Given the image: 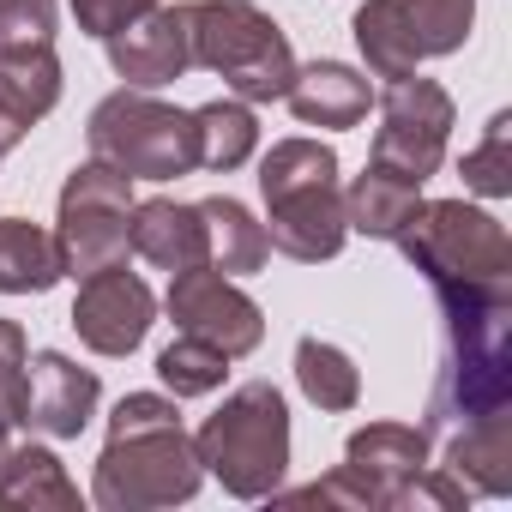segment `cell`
<instances>
[{
  "label": "cell",
  "mask_w": 512,
  "mask_h": 512,
  "mask_svg": "<svg viewBox=\"0 0 512 512\" xmlns=\"http://www.w3.org/2000/svg\"><path fill=\"white\" fill-rule=\"evenodd\" d=\"M61 103V61L49 49H13L0 55V157L25 145V133Z\"/></svg>",
  "instance_id": "obj_17"
},
{
  "label": "cell",
  "mask_w": 512,
  "mask_h": 512,
  "mask_svg": "<svg viewBox=\"0 0 512 512\" xmlns=\"http://www.w3.org/2000/svg\"><path fill=\"white\" fill-rule=\"evenodd\" d=\"M440 302V380L428 398V434L512 410V290H434Z\"/></svg>",
  "instance_id": "obj_1"
},
{
  "label": "cell",
  "mask_w": 512,
  "mask_h": 512,
  "mask_svg": "<svg viewBox=\"0 0 512 512\" xmlns=\"http://www.w3.org/2000/svg\"><path fill=\"white\" fill-rule=\"evenodd\" d=\"M205 482V464L193 452V434L181 428L175 398L127 392L109 416V446L97 458L91 500L103 512H157L193 500Z\"/></svg>",
  "instance_id": "obj_2"
},
{
  "label": "cell",
  "mask_w": 512,
  "mask_h": 512,
  "mask_svg": "<svg viewBox=\"0 0 512 512\" xmlns=\"http://www.w3.org/2000/svg\"><path fill=\"white\" fill-rule=\"evenodd\" d=\"M446 139H452V97L434 79H392L380 97V133H374V157L380 169L404 175V181H428L446 163Z\"/></svg>",
  "instance_id": "obj_10"
},
{
  "label": "cell",
  "mask_w": 512,
  "mask_h": 512,
  "mask_svg": "<svg viewBox=\"0 0 512 512\" xmlns=\"http://www.w3.org/2000/svg\"><path fill=\"white\" fill-rule=\"evenodd\" d=\"M187 43H193V67L217 73L241 103H278L290 91L296 73L290 37L253 0H193Z\"/></svg>",
  "instance_id": "obj_5"
},
{
  "label": "cell",
  "mask_w": 512,
  "mask_h": 512,
  "mask_svg": "<svg viewBox=\"0 0 512 512\" xmlns=\"http://www.w3.org/2000/svg\"><path fill=\"white\" fill-rule=\"evenodd\" d=\"M404 260L428 278V290H512V241L500 217L464 199H422L398 229Z\"/></svg>",
  "instance_id": "obj_6"
},
{
  "label": "cell",
  "mask_w": 512,
  "mask_h": 512,
  "mask_svg": "<svg viewBox=\"0 0 512 512\" xmlns=\"http://www.w3.org/2000/svg\"><path fill=\"white\" fill-rule=\"evenodd\" d=\"M205 476L223 482L235 500H272L290 470V404L272 380L235 386L193 434Z\"/></svg>",
  "instance_id": "obj_4"
},
{
  "label": "cell",
  "mask_w": 512,
  "mask_h": 512,
  "mask_svg": "<svg viewBox=\"0 0 512 512\" xmlns=\"http://www.w3.org/2000/svg\"><path fill=\"white\" fill-rule=\"evenodd\" d=\"M440 470H452L464 482V494H506L512 488V422L482 416V422L452 428Z\"/></svg>",
  "instance_id": "obj_19"
},
{
  "label": "cell",
  "mask_w": 512,
  "mask_h": 512,
  "mask_svg": "<svg viewBox=\"0 0 512 512\" xmlns=\"http://www.w3.org/2000/svg\"><path fill=\"white\" fill-rule=\"evenodd\" d=\"M49 43H55V0H0V55Z\"/></svg>",
  "instance_id": "obj_28"
},
{
  "label": "cell",
  "mask_w": 512,
  "mask_h": 512,
  "mask_svg": "<svg viewBox=\"0 0 512 512\" xmlns=\"http://www.w3.org/2000/svg\"><path fill=\"white\" fill-rule=\"evenodd\" d=\"M260 193H266V241H272V253H284L296 266L338 260L350 223H344V187H338L332 145L278 139L260 157Z\"/></svg>",
  "instance_id": "obj_3"
},
{
  "label": "cell",
  "mask_w": 512,
  "mask_h": 512,
  "mask_svg": "<svg viewBox=\"0 0 512 512\" xmlns=\"http://www.w3.org/2000/svg\"><path fill=\"white\" fill-rule=\"evenodd\" d=\"M199 217H205V266H217L223 278H247L272 260L266 223H253V211L241 199L217 193V199L199 205Z\"/></svg>",
  "instance_id": "obj_21"
},
{
  "label": "cell",
  "mask_w": 512,
  "mask_h": 512,
  "mask_svg": "<svg viewBox=\"0 0 512 512\" xmlns=\"http://www.w3.org/2000/svg\"><path fill=\"white\" fill-rule=\"evenodd\" d=\"M290 500H326V506H350V512H374V494H368V488H362V482H356V476H350L344 464H338L332 476H320L314 488H302V494H290Z\"/></svg>",
  "instance_id": "obj_31"
},
{
  "label": "cell",
  "mask_w": 512,
  "mask_h": 512,
  "mask_svg": "<svg viewBox=\"0 0 512 512\" xmlns=\"http://www.w3.org/2000/svg\"><path fill=\"white\" fill-rule=\"evenodd\" d=\"M109 43V67L133 85V91H157L175 85L193 67V43H187V7H151L145 19H133L127 31L103 37Z\"/></svg>",
  "instance_id": "obj_14"
},
{
  "label": "cell",
  "mask_w": 512,
  "mask_h": 512,
  "mask_svg": "<svg viewBox=\"0 0 512 512\" xmlns=\"http://www.w3.org/2000/svg\"><path fill=\"white\" fill-rule=\"evenodd\" d=\"M127 253H139L145 266H157L169 278L187 272V266H205V217H199V205H181V199H133Z\"/></svg>",
  "instance_id": "obj_16"
},
{
  "label": "cell",
  "mask_w": 512,
  "mask_h": 512,
  "mask_svg": "<svg viewBox=\"0 0 512 512\" xmlns=\"http://www.w3.org/2000/svg\"><path fill=\"white\" fill-rule=\"evenodd\" d=\"M470 25H476V0H368L350 19L374 79H404L422 61L464 49Z\"/></svg>",
  "instance_id": "obj_8"
},
{
  "label": "cell",
  "mask_w": 512,
  "mask_h": 512,
  "mask_svg": "<svg viewBox=\"0 0 512 512\" xmlns=\"http://www.w3.org/2000/svg\"><path fill=\"white\" fill-rule=\"evenodd\" d=\"M0 458H7V428H0Z\"/></svg>",
  "instance_id": "obj_32"
},
{
  "label": "cell",
  "mask_w": 512,
  "mask_h": 512,
  "mask_svg": "<svg viewBox=\"0 0 512 512\" xmlns=\"http://www.w3.org/2000/svg\"><path fill=\"white\" fill-rule=\"evenodd\" d=\"M67 7H73V19H79L85 37H115L133 19H145L151 7H163V0H67Z\"/></svg>",
  "instance_id": "obj_30"
},
{
  "label": "cell",
  "mask_w": 512,
  "mask_h": 512,
  "mask_svg": "<svg viewBox=\"0 0 512 512\" xmlns=\"http://www.w3.org/2000/svg\"><path fill=\"white\" fill-rule=\"evenodd\" d=\"M127 217H133V181L97 157L79 163L61 187V223H55L67 278L127 266Z\"/></svg>",
  "instance_id": "obj_9"
},
{
  "label": "cell",
  "mask_w": 512,
  "mask_h": 512,
  "mask_svg": "<svg viewBox=\"0 0 512 512\" xmlns=\"http://www.w3.org/2000/svg\"><path fill=\"white\" fill-rule=\"evenodd\" d=\"M428 428H404V422H368L350 434L344 446V470L374 494V506H398V494L428 470Z\"/></svg>",
  "instance_id": "obj_15"
},
{
  "label": "cell",
  "mask_w": 512,
  "mask_h": 512,
  "mask_svg": "<svg viewBox=\"0 0 512 512\" xmlns=\"http://www.w3.org/2000/svg\"><path fill=\"white\" fill-rule=\"evenodd\" d=\"M284 103H290V115H296L302 127H332V133H344V127H356V121L368 115L374 91H368V79H362L356 67H344V61H314V67H296V73H290Z\"/></svg>",
  "instance_id": "obj_18"
},
{
  "label": "cell",
  "mask_w": 512,
  "mask_h": 512,
  "mask_svg": "<svg viewBox=\"0 0 512 512\" xmlns=\"http://www.w3.org/2000/svg\"><path fill=\"white\" fill-rule=\"evenodd\" d=\"M163 308H169L175 332H187V338L223 350L229 362H235V356H253V350H260V338H266L260 302L241 296L217 266H187V272H175Z\"/></svg>",
  "instance_id": "obj_11"
},
{
  "label": "cell",
  "mask_w": 512,
  "mask_h": 512,
  "mask_svg": "<svg viewBox=\"0 0 512 512\" xmlns=\"http://www.w3.org/2000/svg\"><path fill=\"white\" fill-rule=\"evenodd\" d=\"M157 320V296L145 278H133L127 266H109V272H91L79 278V302H73V332L85 350L97 356H133L145 344Z\"/></svg>",
  "instance_id": "obj_12"
},
{
  "label": "cell",
  "mask_w": 512,
  "mask_h": 512,
  "mask_svg": "<svg viewBox=\"0 0 512 512\" xmlns=\"http://www.w3.org/2000/svg\"><path fill=\"white\" fill-rule=\"evenodd\" d=\"M0 506L79 512V488L49 446H7V458H0Z\"/></svg>",
  "instance_id": "obj_23"
},
{
  "label": "cell",
  "mask_w": 512,
  "mask_h": 512,
  "mask_svg": "<svg viewBox=\"0 0 512 512\" xmlns=\"http://www.w3.org/2000/svg\"><path fill=\"white\" fill-rule=\"evenodd\" d=\"M103 380L91 368H79L61 350H37L25 362V428L49 434V440H79L85 422L97 416Z\"/></svg>",
  "instance_id": "obj_13"
},
{
  "label": "cell",
  "mask_w": 512,
  "mask_h": 512,
  "mask_svg": "<svg viewBox=\"0 0 512 512\" xmlns=\"http://www.w3.org/2000/svg\"><path fill=\"white\" fill-rule=\"evenodd\" d=\"M416 205H422V187H416V181H404V175L368 163V169L350 181V193H344V223H350L356 235H368V241H398V229L416 217Z\"/></svg>",
  "instance_id": "obj_22"
},
{
  "label": "cell",
  "mask_w": 512,
  "mask_h": 512,
  "mask_svg": "<svg viewBox=\"0 0 512 512\" xmlns=\"http://www.w3.org/2000/svg\"><path fill=\"white\" fill-rule=\"evenodd\" d=\"M223 374H229V356L199 344V338H187V332L157 356V380L169 386V398H205V392L223 386Z\"/></svg>",
  "instance_id": "obj_26"
},
{
  "label": "cell",
  "mask_w": 512,
  "mask_h": 512,
  "mask_svg": "<svg viewBox=\"0 0 512 512\" xmlns=\"http://www.w3.org/2000/svg\"><path fill=\"white\" fill-rule=\"evenodd\" d=\"M193 139H199V169L229 175L260 145V121H253V109L241 97H217V103L193 109Z\"/></svg>",
  "instance_id": "obj_24"
},
{
  "label": "cell",
  "mask_w": 512,
  "mask_h": 512,
  "mask_svg": "<svg viewBox=\"0 0 512 512\" xmlns=\"http://www.w3.org/2000/svg\"><path fill=\"white\" fill-rule=\"evenodd\" d=\"M296 386L308 392V404H320V410H332V416L356 410V398H362L356 362H350L338 344H320V338H302V344H296Z\"/></svg>",
  "instance_id": "obj_25"
},
{
  "label": "cell",
  "mask_w": 512,
  "mask_h": 512,
  "mask_svg": "<svg viewBox=\"0 0 512 512\" xmlns=\"http://www.w3.org/2000/svg\"><path fill=\"white\" fill-rule=\"evenodd\" d=\"M458 175H464V187L482 193V199H506V193H512V115H506V109L488 121L482 145L464 151Z\"/></svg>",
  "instance_id": "obj_27"
},
{
  "label": "cell",
  "mask_w": 512,
  "mask_h": 512,
  "mask_svg": "<svg viewBox=\"0 0 512 512\" xmlns=\"http://www.w3.org/2000/svg\"><path fill=\"white\" fill-rule=\"evenodd\" d=\"M67 278L61 266V241L43 223L25 217H0V296H43Z\"/></svg>",
  "instance_id": "obj_20"
},
{
  "label": "cell",
  "mask_w": 512,
  "mask_h": 512,
  "mask_svg": "<svg viewBox=\"0 0 512 512\" xmlns=\"http://www.w3.org/2000/svg\"><path fill=\"white\" fill-rule=\"evenodd\" d=\"M25 422V332L0 320V428Z\"/></svg>",
  "instance_id": "obj_29"
},
{
  "label": "cell",
  "mask_w": 512,
  "mask_h": 512,
  "mask_svg": "<svg viewBox=\"0 0 512 512\" xmlns=\"http://www.w3.org/2000/svg\"><path fill=\"white\" fill-rule=\"evenodd\" d=\"M91 157L121 169L127 181H181L199 169L193 115L157 103L151 91H115L91 109Z\"/></svg>",
  "instance_id": "obj_7"
}]
</instances>
